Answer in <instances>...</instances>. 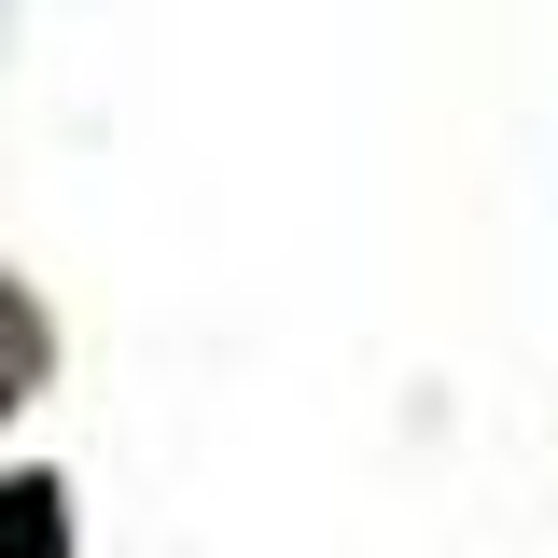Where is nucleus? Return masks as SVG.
Listing matches in <instances>:
<instances>
[{"mask_svg":"<svg viewBox=\"0 0 558 558\" xmlns=\"http://www.w3.org/2000/svg\"><path fill=\"white\" fill-rule=\"evenodd\" d=\"M0 545H57V488H0Z\"/></svg>","mask_w":558,"mask_h":558,"instance_id":"f03ea898","label":"nucleus"},{"mask_svg":"<svg viewBox=\"0 0 558 558\" xmlns=\"http://www.w3.org/2000/svg\"><path fill=\"white\" fill-rule=\"evenodd\" d=\"M28 377H43V307H28V293L0 279V405H14Z\"/></svg>","mask_w":558,"mask_h":558,"instance_id":"f257e3e1","label":"nucleus"}]
</instances>
